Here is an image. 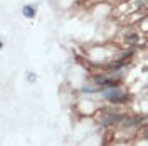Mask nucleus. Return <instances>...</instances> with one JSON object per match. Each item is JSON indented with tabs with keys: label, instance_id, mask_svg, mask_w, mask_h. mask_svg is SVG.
<instances>
[{
	"label": "nucleus",
	"instance_id": "obj_1",
	"mask_svg": "<svg viewBox=\"0 0 148 146\" xmlns=\"http://www.w3.org/2000/svg\"><path fill=\"white\" fill-rule=\"evenodd\" d=\"M118 39L116 42H121L123 47H135V49H141L148 44V35H145L143 32H140V29L135 25H126L120 30L118 34Z\"/></svg>",
	"mask_w": 148,
	"mask_h": 146
},
{
	"label": "nucleus",
	"instance_id": "obj_2",
	"mask_svg": "<svg viewBox=\"0 0 148 146\" xmlns=\"http://www.w3.org/2000/svg\"><path fill=\"white\" fill-rule=\"evenodd\" d=\"M101 99H104L110 104H120V106H125L131 101V94H130L123 86H116V87H106L99 92Z\"/></svg>",
	"mask_w": 148,
	"mask_h": 146
},
{
	"label": "nucleus",
	"instance_id": "obj_3",
	"mask_svg": "<svg viewBox=\"0 0 148 146\" xmlns=\"http://www.w3.org/2000/svg\"><path fill=\"white\" fill-rule=\"evenodd\" d=\"M22 14H24V17H27V18H34L36 14H37L36 5H29V3H25V5L22 7Z\"/></svg>",
	"mask_w": 148,
	"mask_h": 146
},
{
	"label": "nucleus",
	"instance_id": "obj_4",
	"mask_svg": "<svg viewBox=\"0 0 148 146\" xmlns=\"http://www.w3.org/2000/svg\"><path fill=\"white\" fill-rule=\"evenodd\" d=\"M101 91H103L101 87H98V86H94V84H92V86H84V87L79 89V92H83V94H99Z\"/></svg>",
	"mask_w": 148,
	"mask_h": 146
},
{
	"label": "nucleus",
	"instance_id": "obj_5",
	"mask_svg": "<svg viewBox=\"0 0 148 146\" xmlns=\"http://www.w3.org/2000/svg\"><path fill=\"white\" fill-rule=\"evenodd\" d=\"M136 27L140 29V32H143L145 35H148V15H147V17H143L141 20H140Z\"/></svg>",
	"mask_w": 148,
	"mask_h": 146
},
{
	"label": "nucleus",
	"instance_id": "obj_6",
	"mask_svg": "<svg viewBox=\"0 0 148 146\" xmlns=\"http://www.w3.org/2000/svg\"><path fill=\"white\" fill-rule=\"evenodd\" d=\"M136 136H138L140 139H143V141H148V124L141 126V128L136 131Z\"/></svg>",
	"mask_w": 148,
	"mask_h": 146
},
{
	"label": "nucleus",
	"instance_id": "obj_7",
	"mask_svg": "<svg viewBox=\"0 0 148 146\" xmlns=\"http://www.w3.org/2000/svg\"><path fill=\"white\" fill-rule=\"evenodd\" d=\"M36 79H37V76L34 72H27V81L29 82H36Z\"/></svg>",
	"mask_w": 148,
	"mask_h": 146
}]
</instances>
